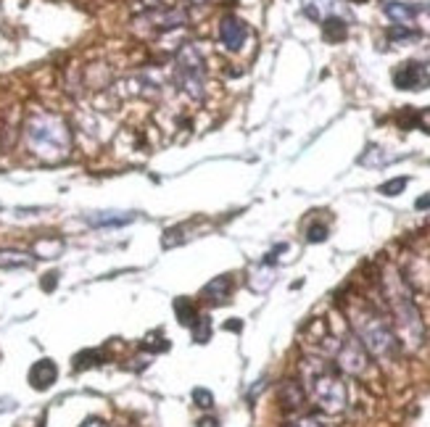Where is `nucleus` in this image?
Returning a JSON list of instances; mask_svg holds the SVG:
<instances>
[{
  "label": "nucleus",
  "mask_w": 430,
  "mask_h": 427,
  "mask_svg": "<svg viewBox=\"0 0 430 427\" xmlns=\"http://www.w3.org/2000/svg\"><path fill=\"white\" fill-rule=\"evenodd\" d=\"M383 296L388 304V311L393 316V327H396V338L399 343L407 348H420L425 343V325H422L420 309L414 304L407 279L399 274V270H385L383 274Z\"/></svg>",
  "instance_id": "1"
},
{
  "label": "nucleus",
  "mask_w": 430,
  "mask_h": 427,
  "mask_svg": "<svg viewBox=\"0 0 430 427\" xmlns=\"http://www.w3.org/2000/svg\"><path fill=\"white\" fill-rule=\"evenodd\" d=\"M348 322L354 327V338L365 345L367 353H373L375 359L380 362H388L399 353V338L393 333V327L388 325L380 311L365 301H356L351 304V311H348Z\"/></svg>",
  "instance_id": "2"
},
{
  "label": "nucleus",
  "mask_w": 430,
  "mask_h": 427,
  "mask_svg": "<svg viewBox=\"0 0 430 427\" xmlns=\"http://www.w3.org/2000/svg\"><path fill=\"white\" fill-rule=\"evenodd\" d=\"M301 375H304V390L322 411L338 414L346 409V382L341 377V370L336 364L309 356L301 362Z\"/></svg>",
  "instance_id": "3"
},
{
  "label": "nucleus",
  "mask_w": 430,
  "mask_h": 427,
  "mask_svg": "<svg viewBox=\"0 0 430 427\" xmlns=\"http://www.w3.org/2000/svg\"><path fill=\"white\" fill-rule=\"evenodd\" d=\"M27 143L32 153H38L45 161H61L72 150V135H69L66 121L48 111H38L29 116Z\"/></svg>",
  "instance_id": "4"
},
{
  "label": "nucleus",
  "mask_w": 430,
  "mask_h": 427,
  "mask_svg": "<svg viewBox=\"0 0 430 427\" xmlns=\"http://www.w3.org/2000/svg\"><path fill=\"white\" fill-rule=\"evenodd\" d=\"M175 72H177L180 90H185L193 101H201L206 90V61L196 45H182L175 61Z\"/></svg>",
  "instance_id": "5"
},
{
  "label": "nucleus",
  "mask_w": 430,
  "mask_h": 427,
  "mask_svg": "<svg viewBox=\"0 0 430 427\" xmlns=\"http://www.w3.org/2000/svg\"><path fill=\"white\" fill-rule=\"evenodd\" d=\"M367 362H370V353L367 348L356 338H346L343 343H338L336 348V367L346 375H362L367 370Z\"/></svg>",
  "instance_id": "6"
},
{
  "label": "nucleus",
  "mask_w": 430,
  "mask_h": 427,
  "mask_svg": "<svg viewBox=\"0 0 430 427\" xmlns=\"http://www.w3.org/2000/svg\"><path fill=\"white\" fill-rule=\"evenodd\" d=\"M393 84L399 90H428L430 87V74L422 64H402L393 72Z\"/></svg>",
  "instance_id": "7"
},
{
  "label": "nucleus",
  "mask_w": 430,
  "mask_h": 427,
  "mask_svg": "<svg viewBox=\"0 0 430 427\" xmlns=\"http://www.w3.org/2000/svg\"><path fill=\"white\" fill-rule=\"evenodd\" d=\"M246 38H248V27L243 21L233 16V13L222 16V21H219V43H222V48L238 53L246 45Z\"/></svg>",
  "instance_id": "8"
},
{
  "label": "nucleus",
  "mask_w": 430,
  "mask_h": 427,
  "mask_svg": "<svg viewBox=\"0 0 430 427\" xmlns=\"http://www.w3.org/2000/svg\"><path fill=\"white\" fill-rule=\"evenodd\" d=\"M56 380H58L56 362H50V359H40V362L32 364V370H29V385H32L35 390H48Z\"/></svg>",
  "instance_id": "9"
},
{
  "label": "nucleus",
  "mask_w": 430,
  "mask_h": 427,
  "mask_svg": "<svg viewBox=\"0 0 430 427\" xmlns=\"http://www.w3.org/2000/svg\"><path fill=\"white\" fill-rule=\"evenodd\" d=\"M135 219V214L130 211H95L87 216V222L93 227H122Z\"/></svg>",
  "instance_id": "10"
},
{
  "label": "nucleus",
  "mask_w": 430,
  "mask_h": 427,
  "mask_svg": "<svg viewBox=\"0 0 430 427\" xmlns=\"http://www.w3.org/2000/svg\"><path fill=\"white\" fill-rule=\"evenodd\" d=\"M385 16L396 24V27H409L412 21H414V16H417V9L414 6H409V3H385Z\"/></svg>",
  "instance_id": "11"
},
{
  "label": "nucleus",
  "mask_w": 430,
  "mask_h": 427,
  "mask_svg": "<svg viewBox=\"0 0 430 427\" xmlns=\"http://www.w3.org/2000/svg\"><path fill=\"white\" fill-rule=\"evenodd\" d=\"M230 290H233V279H230V274H222V277H214L206 285L204 296L209 298L211 304H222V301H227Z\"/></svg>",
  "instance_id": "12"
},
{
  "label": "nucleus",
  "mask_w": 430,
  "mask_h": 427,
  "mask_svg": "<svg viewBox=\"0 0 430 427\" xmlns=\"http://www.w3.org/2000/svg\"><path fill=\"white\" fill-rule=\"evenodd\" d=\"M322 27H325V40H330V43H338V40H343L348 35L346 21L338 19V16H328Z\"/></svg>",
  "instance_id": "13"
},
{
  "label": "nucleus",
  "mask_w": 430,
  "mask_h": 427,
  "mask_svg": "<svg viewBox=\"0 0 430 427\" xmlns=\"http://www.w3.org/2000/svg\"><path fill=\"white\" fill-rule=\"evenodd\" d=\"M175 311H177L180 316V325H187V327L196 325L198 314H196V306L190 304V298H177V301H175Z\"/></svg>",
  "instance_id": "14"
},
{
  "label": "nucleus",
  "mask_w": 430,
  "mask_h": 427,
  "mask_svg": "<svg viewBox=\"0 0 430 427\" xmlns=\"http://www.w3.org/2000/svg\"><path fill=\"white\" fill-rule=\"evenodd\" d=\"M407 185H409V179H407V177H396V179H388V182H383V185L377 187V193L385 195V198H393V195L402 193Z\"/></svg>",
  "instance_id": "15"
},
{
  "label": "nucleus",
  "mask_w": 430,
  "mask_h": 427,
  "mask_svg": "<svg viewBox=\"0 0 430 427\" xmlns=\"http://www.w3.org/2000/svg\"><path fill=\"white\" fill-rule=\"evenodd\" d=\"M27 264H32V259H29L27 253H16V251L0 253V267H27Z\"/></svg>",
  "instance_id": "16"
},
{
  "label": "nucleus",
  "mask_w": 430,
  "mask_h": 427,
  "mask_svg": "<svg viewBox=\"0 0 430 427\" xmlns=\"http://www.w3.org/2000/svg\"><path fill=\"white\" fill-rule=\"evenodd\" d=\"M307 240H309V243H322V240H328V224H322V222L309 224V227H307Z\"/></svg>",
  "instance_id": "17"
},
{
  "label": "nucleus",
  "mask_w": 430,
  "mask_h": 427,
  "mask_svg": "<svg viewBox=\"0 0 430 427\" xmlns=\"http://www.w3.org/2000/svg\"><path fill=\"white\" fill-rule=\"evenodd\" d=\"M209 335H211V327H209V316H198V325H193V338H196V343H206L209 340Z\"/></svg>",
  "instance_id": "18"
},
{
  "label": "nucleus",
  "mask_w": 430,
  "mask_h": 427,
  "mask_svg": "<svg viewBox=\"0 0 430 427\" xmlns=\"http://www.w3.org/2000/svg\"><path fill=\"white\" fill-rule=\"evenodd\" d=\"M193 399H196V404L201 409H211V406H214V399H211V393H209V390H204V388L193 390Z\"/></svg>",
  "instance_id": "19"
},
{
  "label": "nucleus",
  "mask_w": 430,
  "mask_h": 427,
  "mask_svg": "<svg viewBox=\"0 0 430 427\" xmlns=\"http://www.w3.org/2000/svg\"><path fill=\"white\" fill-rule=\"evenodd\" d=\"M414 209H420V211H428V209H430V193L422 195V198H417V201H414Z\"/></svg>",
  "instance_id": "20"
},
{
  "label": "nucleus",
  "mask_w": 430,
  "mask_h": 427,
  "mask_svg": "<svg viewBox=\"0 0 430 427\" xmlns=\"http://www.w3.org/2000/svg\"><path fill=\"white\" fill-rule=\"evenodd\" d=\"M198 427H219V422H216V419H211V417H206V419H201V422H198Z\"/></svg>",
  "instance_id": "21"
},
{
  "label": "nucleus",
  "mask_w": 430,
  "mask_h": 427,
  "mask_svg": "<svg viewBox=\"0 0 430 427\" xmlns=\"http://www.w3.org/2000/svg\"><path fill=\"white\" fill-rule=\"evenodd\" d=\"M84 427H109V425H106V422H101V419H90Z\"/></svg>",
  "instance_id": "22"
}]
</instances>
